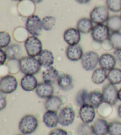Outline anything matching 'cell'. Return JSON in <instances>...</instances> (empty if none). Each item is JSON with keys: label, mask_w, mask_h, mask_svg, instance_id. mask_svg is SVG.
I'll list each match as a JSON object with an SVG mask.
<instances>
[{"label": "cell", "mask_w": 121, "mask_h": 135, "mask_svg": "<svg viewBox=\"0 0 121 135\" xmlns=\"http://www.w3.org/2000/svg\"><path fill=\"white\" fill-rule=\"evenodd\" d=\"M83 54V49L79 45L69 46L66 50L67 58L72 62H76L81 60Z\"/></svg>", "instance_id": "cell-13"}, {"label": "cell", "mask_w": 121, "mask_h": 135, "mask_svg": "<svg viewBox=\"0 0 121 135\" xmlns=\"http://www.w3.org/2000/svg\"><path fill=\"white\" fill-rule=\"evenodd\" d=\"M31 1L35 4H39L40 2H42L43 0H31Z\"/></svg>", "instance_id": "cell-43"}, {"label": "cell", "mask_w": 121, "mask_h": 135, "mask_svg": "<svg viewBox=\"0 0 121 135\" xmlns=\"http://www.w3.org/2000/svg\"><path fill=\"white\" fill-rule=\"evenodd\" d=\"M77 135H92L93 134L91 126L89 124L82 123L80 124L77 130Z\"/></svg>", "instance_id": "cell-36"}, {"label": "cell", "mask_w": 121, "mask_h": 135, "mask_svg": "<svg viewBox=\"0 0 121 135\" xmlns=\"http://www.w3.org/2000/svg\"><path fill=\"white\" fill-rule=\"evenodd\" d=\"M49 135H68L66 131L64 129L57 128L52 130L50 132Z\"/></svg>", "instance_id": "cell-37"}, {"label": "cell", "mask_w": 121, "mask_h": 135, "mask_svg": "<svg viewBox=\"0 0 121 135\" xmlns=\"http://www.w3.org/2000/svg\"><path fill=\"white\" fill-rule=\"evenodd\" d=\"M57 83L59 87L65 91L70 90L73 88V78L69 74H63L60 75Z\"/></svg>", "instance_id": "cell-21"}, {"label": "cell", "mask_w": 121, "mask_h": 135, "mask_svg": "<svg viewBox=\"0 0 121 135\" xmlns=\"http://www.w3.org/2000/svg\"><path fill=\"white\" fill-rule=\"evenodd\" d=\"M117 113H118V116H119V117L121 119V104L119 106H118V109H117Z\"/></svg>", "instance_id": "cell-42"}, {"label": "cell", "mask_w": 121, "mask_h": 135, "mask_svg": "<svg viewBox=\"0 0 121 135\" xmlns=\"http://www.w3.org/2000/svg\"><path fill=\"white\" fill-rule=\"evenodd\" d=\"M102 93L103 98V102L111 105H115L119 100L118 88L112 84L108 83L104 85Z\"/></svg>", "instance_id": "cell-8"}, {"label": "cell", "mask_w": 121, "mask_h": 135, "mask_svg": "<svg viewBox=\"0 0 121 135\" xmlns=\"http://www.w3.org/2000/svg\"><path fill=\"white\" fill-rule=\"evenodd\" d=\"M109 134L110 135H121V122L113 121L109 123Z\"/></svg>", "instance_id": "cell-33"}, {"label": "cell", "mask_w": 121, "mask_h": 135, "mask_svg": "<svg viewBox=\"0 0 121 135\" xmlns=\"http://www.w3.org/2000/svg\"><path fill=\"white\" fill-rule=\"evenodd\" d=\"M11 42V37L9 33L7 32H0V46L1 49H6L9 46Z\"/></svg>", "instance_id": "cell-32"}, {"label": "cell", "mask_w": 121, "mask_h": 135, "mask_svg": "<svg viewBox=\"0 0 121 135\" xmlns=\"http://www.w3.org/2000/svg\"><path fill=\"white\" fill-rule=\"evenodd\" d=\"M121 12V11H120ZM120 16H121V13H120Z\"/></svg>", "instance_id": "cell-47"}, {"label": "cell", "mask_w": 121, "mask_h": 135, "mask_svg": "<svg viewBox=\"0 0 121 135\" xmlns=\"http://www.w3.org/2000/svg\"><path fill=\"white\" fill-rule=\"evenodd\" d=\"M56 23V19L53 16H47L42 19V26L43 30L50 31L54 27Z\"/></svg>", "instance_id": "cell-31"}, {"label": "cell", "mask_w": 121, "mask_h": 135, "mask_svg": "<svg viewBox=\"0 0 121 135\" xmlns=\"http://www.w3.org/2000/svg\"><path fill=\"white\" fill-rule=\"evenodd\" d=\"M17 135H25V134H17Z\"/></svg>", "instance_id": "cell-46"}, {"label": "cell", "mask_w": 121, "mask_h": 135, "mask_svg": "<svg viewBox=\"0 0 121 135\" xmlns=\"http://www.w3.org/2000/svg\"><path fill=\"white\" fill-rule=\"evenodd\" d=\"M43 122L46 126L53 128L57 126L59 123V114L57 112L46 110L43 116Z\"/></svg>", "instance_id": "cell-20"}, {"label": "cell", "mask_w": 121, "mask_h": 135, "mask_svg": "<svg viewBox=\"0 0 121 135\" xmlns=\"http://www.w3.org/2000/svg\"><path fill=\"white\" fill-rule=\"evenodd\" d=\"M35 90L36 94L40 98L47 99L53 96L54 93V88L52 84L46 83L45 82L38 83Z\"/></svg>", "instance_id": "cell-14"}, {"label": "cell", "mask_w": 121, "mask_h": 135, "mask_svg": "<svg viewBox=\"0 0 121 135\" xmlns=\"http://www.w3.org/2000/svg\"><path fill=\"white\" fill-rule=\"evenodd\" d=\"M106 3L109 10L114 13L121 11V0H106Z\"/></svg>", "instance_id": "cell-34"}, {"label": "cell", "mask_w": 121, "mask_h": 135, "mask_svg": "<svg viewBox=\"0 0 121 135\" xmlns=\"http://www.w3.org/2000/svg\"><path fill=\"white\" fill-rule=\"evenodd\" d=\"M110 35V31L107 26L104 24L96 25L91 32V36L94 42L102 43L108 40Z\"/></svg>", "instance_id": "cell-7"}, {"label": "cell", "mask_w": 121, "mask_h": 135, "mask_svg": "<svg viewBox=\"0 0 121 135\" xmlns=\"http://www.w3.org/2000/svg\"><path fill=\"white\" fill-rule=\"evenodd\" d=\"M99 55L95 51H89L83 55L81 59L82 68L86 71H94L99 62Z\"/></svg>", "instance_id": "cell-5"}, {"label": "cell", "mask_w": 121, "mask_h": 135, "mask_svg": "<svg viewBox=\"0 0 121 135\" xmlns=\"http://www.w3.org/2000/svg\"><path fill=\"white\" fill-rule=\"evenodd\" d=\"M94 135H107L109 133V123L103 119H98L91 126Z\"/></svg>", "instance_id": "cell-17"}, {"label": "cell", "mask_w": 121, "mask_h": 135, "mask_svg": "<svg viewBox=\"0 0 121 135\" xmlns=\"http://www.w3.org/2000/svg\"><path fill=\"white\" fill-rule=\"evenodd\" d=\"M21 72L24 75H34L38 74L42 66L38 59L31 56H24L19 59Z\"/></svg>", "instance_id": "cell-1"}, {"label": "cell", "mask_w": 121, "mask_h": 135, "mask_svg": "<svg viewBox=\"0 0 121 135\" xmlns=\"http://www.w3.org/2000/svg\"><path fill=\"white\" fill-rule=\"evenodd\" d=\"M81 33L76 28H69L65 30L63 38L69 46L78 45L81 40Z\"/></svg>", "instance_id": "cell-12"}, {"label": "cell", "mask_w": 121, "mask_h": 135, "mask_svg": "<svg viewBox=\"0 0 121 135\" xmlns=\"http://www.w3.org/2000/svg\"><path fill=\"white\" fill-rule=\"evenodd\" d=\"M93 23L90 18H82L77 21L76 28L82 34H89L94 27Z\"/></svg>", "instance_id": "cell-24"}, {"label": "cell", "mask_w": 121, "mask_h": 135, "mask_svg": "<svg viewBox=\"0 0 121 135\" xmlns=\"http://www.w3.org/2000/svg\"><path fill=\"white\" fill-rule=\"evenodd\" d=\"M6 51L7 57L9 60L18 59L21 58L23 55V48L19 44H13L6 48Z\"/></svg>", "instance_id": "cell-22"}, {"label": "cell", "mask_w": 121, "mask_h": 135, "mask_svg": "<svg viewBox=\"0 0 121 135\" xmlns=\"http://www.w3.org/2000/svg\"><path fill=\"white\" fill-rule=\"evenodd\" d=\"M103 103L102 93L100 91L94 90L89 93L88 104L92 105L95 108H98Z\"/></svg>", "instance_id": "cell-25"}, {"label": "cell", "mask_w": 121, "mask_h": 135, "mask_svg": "<svg viewBox=\"0 0 121 135\" xmlns=\"http://www.w3.org/2000/svg\"><path fill=\"white\" fill-rule=\"evenodd\" d=\"M106 26L111 32H120L121 30V16L113 15L108 19Z\"/></svg>", "instance_id": "cell-27"}, {"label": "cell", "mask_w": 121, "mask_h": 135, "mask_svg": "<svg viewBox=\"0 0 121 135\" xmlns=\"http://www.w3.org/2000/svg\"><path fill=\"white\" fill-rule=\"evenodd\" d=\"M107 78V71L102 68H98L95 69L92 75V81L96 85H100V84H103Z\"/></svg>", "instance_id": "cell-26"}, {"label": "cell", "mask_w": 121, "mask_h": 135, "mask_svg": "<svg viewBox=\"0 0 121 135\" xmlns=\"http://www.w3.org/2000/svg\"><path fill=\"white\" fill-rule=\"evenodd\" d=\"M18 86L17 79L11 75L2 77L0 80V91L5 94H9L15 91Z\"/></svg>", "instance_id": "cell-9"}, {"label": "cell", "mask_w": 121, "mask_h": 135, "mask_svg": "<svg viewBox=\"0 0 121 135\" xmlns=\"http://www.w3.org/2000/svg\"><path fill=\"white\" fill-rule=\"evenodd\" d=\"M24 47L28 56L37 57L43 50V44L36 36H30L24 42Z\"/></svg>", "instance_id": "cell-4"}, {"label": "cell", "mask_w": 121, "mask_h": 135, "mask_svg": "<svg viewBox=\"0 0 121 135\" xmlns=\"http://www.w3.org/2000/svg\"><path fill=\"white\" fill-rule=\"evenodd\" d=\"M38 126V122L34 115H24L19 123V131L23 134H31L34 133Z\"/></svg>", "instance_id": "cell-2"}, {"label": "cell", "mask_w": 121, "mask_h": 135, "mask_svg": "<svg viewBox=\"0 0 121 135\" xmlns=\"http://www.w3.org/2000/svg\"><path fill=\"white\" fill-rule=\"evenodd\" d=\"M6 95V94H5V95L3 96L4 94L1 93V95H0V110H2L6 107L7 100Z\"/></svg>", "instance_id": "cell-39"}, {"label": "cell", "mask_w": 121, "mask_h": 135, "mask_svg": "<svg viewBox=\"0 0 121 135\" xmlns=\"http://www.w3.org/2000/svg\"><path fill=\"white\" fill-rule=\"evenodd\" d=\"M13 1H23L24 0H13Z\"/></svg>", "instance_id": "cell-45"}, {"label": "cell", "mask_w": 121, "mask_h": 135, "mask_svg": "<svg viewBox=\"0 0 121 135\" xmlns=\"http://www.w3.org/2000/svg\"><path fill=\"white\" fill-rule=\"evenodd\" d=\"M79 114L80 119L83 123L89 124L95 119V108L89 104H86L80 107Z\"/></svg>", "instance_id": "cell-10"}, {"label": "cell", "mask_w": 121, "mask_h": 135, "mask_svg": "<svg viewBox=\"0 0 121 135\" xmlns=\"http://www.w3.org/2000/svg\"><path fill=\"white\" fill-rule=\"evenodd\" d=\"M99 64L102 68L109 71L115 68L117 65V61L113 55L106 53L100 56Z\"/></svg>", "instance_id": "cell-16"}, {"label": "cell", "mask_w": 121, "mask_h": 135, "mask_svg": "<svg viewBox=\"0 0 121 135\" xmlns=\"http://www.w3.org/2000/svg\"><path fill=\"white\" fill-rule=\"evenodd\" d=\"M118 98L121 101V88L118 90Z\"/></svg>", "instance_id": "cell-44"}, {"label": "cell", "mask_w": 121, "mask_h": 135, "mask_svg": "<svg viewBox=\"0 0 121 135\" xmlns=\"http://www.w3.org/2000/svg\"><path fill=\"white\" fill-rule=\"evenodd\" d=\"M63 102L61 98L58 96L53 95L46 100L45 103V108L46 110L57 112L61 108Z\"/></svg>", "instance_id": "cell-23"}, {"label": "cell", "mask_w": 121, "mask_h": 135, "mask_svg": "<svg viewBox=\"0 0 121 135\" xmlns=\"http://www.w3.org/2000/svg\"><path fill=\"white\" fill-rule=\"evenodd\" d=\"M88 96L89 93L86 89H82L78 91L75 98L77 105L80 107L82 105L88 104Z\"/></svg>", "instance_id": "cell-30"}, {"label": "cell", "mask_w": 121, "mask_h": 135, "mask_svg": "<svg viewBox=\"0 0 121 135\" xmlns=\"http://www.w3.org/2000/svg\"><path fill=\"white\" fill-rule=\"evenodd\" d=\"M98 113L102 117H106L112 113L111 105L103 102L98 108Z\"/></svg>", "instance_id": "cell-35"}, {"label": "cell", "mask_w": 121, "mask_h": 135, "mask_svg": "<svg viewBox=\"0 0 121 135\" xmlns=\"http://www.w3.org/2000/svg\"><path fill=\"white\" fill-rule=\"evenodd\" d=\"M8 58L7 57V54L5 50H4L2 49H1V51H0V59H1V65H3L6 62L7 59Z\"/></svg>", "instance_id": "cell-40"}, {"label": "cell", "mask_w": 121, "mask_h": 135, "mask_svg": "<svg viewBox=\"0 0 121 135\" xmlns=\"http://www.w3.org/2000/svg\"><path fill=\"white\" fill-rule=\"evenodd\" d=\"M113 56H115L116 61H117V64L119 66L121 69V50H116L113 52Z\"/></svg>", "instance_id": "cell-38"}, {"label": "cell", "mask_w": 121, "mask_h": 135, "mask_svg": "<svg viewBox=\"0 0 121 135\" xmlns=\"http://www.w3.org/2000/svg\"><path fill=\"white\" fill-rule=\"evenodd\" d=\"M59 76L60 74L58 70L53 66L46 68L42 73L43 81L50 84H53L57 82Z\"/></svg>", "instance_id": "cell-18"}, {"label": "cell", "mask_w": 121, "mask_h": 135, "mask_svg": "<svg viewBox=\"0 0 121 135\" xmlns=\"http://www.w3.org/2000/svg\"><path fill=\"white\" fill-rule=\"evenodd\" d=\"M26 29L30 35L38 37L42 33V19L36 14H31L27 18L25 23Z\"/></svg>", "instance_id": "cell-3"}, {"label": "cell", "mask_w": 121, "mask_h": 135, "mask_svg": "<svg viewBox=\"0 0 121 135\" xmlns=\"http://www.w3.org/2000/svg\"><path fill=\"white\" fill-rule=\"evenodd\" d=\"M38 60L39 61L41 66L47 68L52 66L54 62V55L48 49H44L38 55Z\"/></svg>", "instance_id": "cell-19"}, {"label": "cell", "mask_w": 121, "mask_h": 135, "mask_svg": "<svg viewBox=\"0 0 121 135\" xmlns=\"http://www.w3.org/2000/svg\"><path fill=\"white\" fill-rule=\"evenodd\" d=\"M109 42L113 49L121 50V32H112L108 39Z\"/></svg>", "instance_id": "cell-29"}, {"label": "cell", "mask_w": 121, "mask_h": 135, "mask_svg": "<svg viewBox=\"0 0 121 135\" xmlns=\"http://www.w3.org/2000/svg\"><path fill=\"white\" fill-rule=\"evenodd\" d=\"M75 119V113L70 107L63 108L59 114V123L63 126H68L73 123Z\"/></svg>", "instance_id": "cell-11"}, {"label": "cell", "mask_w": 121, "mask_h": 135, "mask_svg": "<svg viewBox=\"0 0 121 135\" xmlns=\"http://www.w3.org/2000/svg\"><path fill=\"white\" fill-rule=\"evenodd\" d=\"M38 84L37 79L34 75H25L20 81L21 87L24 91L27 92L36 90Z\"/></svg>", "instance_id": "cell-15"}, {"label": "cell", "mask_w": 121, "mask_h": 135, "mask_svg": "<svg viewBox=\"0 0 121 135\" xmlns=\"http://www.w3.org/2000/svg\"><path fill=\"white\" fill-rule=\"evenodd\" d=\"M109 17V9L106 6L96 7L90 13V20L96 25L106 23Z\"/></svg>", "instance_id": "cell-6"}, {"label": "cell", "mask_w": 121, "mask_h": 135, "mask_svg": "<svg viewBox=\"0 0 121 135\" xmlns=\"http://www.w3.org/2000/svg\"><path fill=\"white\" fill-rule=\"evenodd\" d=\"M75 1L80 4H86L90 2L91 0H75Z\"/></svg>", "instance_id": "cell-41"}, {"label": "cell", "mask_w": 121, "mask_h": 135, "mask_svg": "<svg viewBox=\"0 0 121 135\" xmlns=\"http://www.w3.org/2000/svg\"><path fill=\"white\" fill-rule=\"evenodd\" d=\"M107 79L109 83L113 85L121 84V69L115 68L108 72Z\"/></svg>", "instance_id": "cell-28"}]
</instances>
